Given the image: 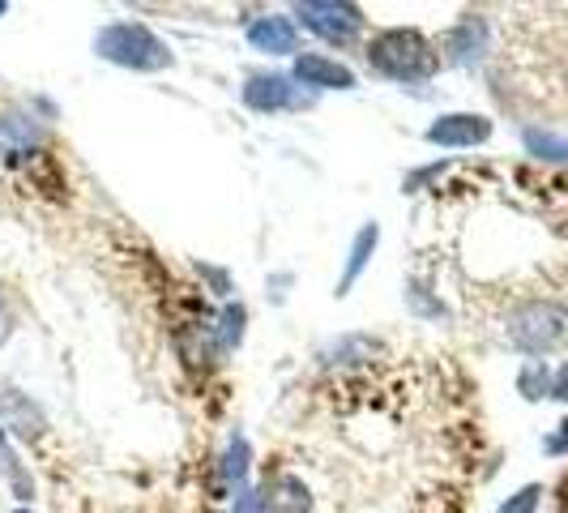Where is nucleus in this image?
Segmentation results:
<instances>
[{"mask_svg": "<svg viewBox=\"0 0 568 513\" xmlns=\"http://www.w3.org/2000/svg\"><path fill=\"white\" fill-rule=\"evenodd\" d=\"M364 57L368 69L385 82H427L440 73V48L427 39L424 30L415 27H389L376 30L368 43H364Z\"/></svg>", "mask_w": 568, "mask_h": 513, "instance_id": "1", "label": "nucleus"}, {"mask_svg": "<svg viewBox=\"0 0 568 513\" xmlns=\"http://www.w3.org/2000/svg\"><path fill=\"white\" fill-rule=\"evenodd\" d=\"M94 57L129 73H163L175 64L171 43L159 39L145 22H108L94 34Z\"/></svg>", "mask_w": 568, "mask_h": 513, "instance_id": "2", "label": "nucleus"}, {"mask_svg": "<svg viewBox=\"0 0 568 513\" xmlns=\"http://www.w3.org/2000/svg\"><path fill=\"white\" fill-rule=\"evenodd\" d=\"M291 18H295V27H304L308 34L325 39L329 48H351L368 30L364 9L346 4V0H308V4H295Z\"/></svg>", "mask_w": 568, "mask_h": 513, "instance_id": "3", "label": "nucleus"}, {"mask_svg": "<svg viewBox=\"0 0 568 513\" xmlns=\"http://www.w3.org/2000/svg\"><path fill=\"white\" fill-rule=\"evenodd\" d=\"M509 342L526 355H547L565 342V316L556 313L551 304H521L509 316Z\"/></svg>", "mask_w": 568, "mask_h": 513, "instance_id": "4", "label": "nucleus"}, {"mask_svg": "<svg viewBox=\"0 0 568 513\" xmlns=\"http://www.w3.org/2000/svg\"><path fill=\"white\" fill-rule=\"evenodd\" d=\"M240 99H244V108L256 115H274V112H286V108H300L304 99H300V86L291 73H253L244 90H240Z\"/></svg>", "mask_w": 568, "mask_h": 513, "instance_id": "5", "label": "nucleus"}, {"mask_svg": "<svg viewBox=\"0 0 568 513\" xmlns=\"http://www.w3.org/2000/svg\"><path fill=\"white\" fill-rule=\"evenodd\" d=\"M427 145H440V150H466V145H484L491 138V120L479 112H449L436 115L427 124Z\"/></svg>", "mask_w": 568, "mask_h": 513, "instance_id": "6", "label": "nucleus"}, {"mask_svg": "<svg viewBox=\"0 0 568 513\" xmlns=\"http://www.w3.org/2000/svg\"><path fill=\"white\" fill-rule=\"evenodd\" d=\"M43 120L30 112H0V163H30L43 150Z\"/></svg>", "mask_w": 568, "mask_h": 513, "instance_id": "7", "label": "nucleus"}, {"mask_svg": "<svg viewBox=\"0 0 568 513\" xmlns=\"http://www.w3.org/2000/svg\"><path fill=\"white\" fill-rule=\"evenodd\" d=\"M291 78L295 86H308V90H355L359 86V78L342 60L325 57V52H300L291 60Z\"/></svg>", "mask_w": 568, "mask_h": 513, "instance_id": "8", "label": "nucleus"}, {"mask_svg": "<svg viewBox=\"0 0 568 513\" xmlns=\"http://www.w3.org/2000/svg\"><path fill=\"white\" fill-rule=\"evenodd\" d=\"M244 39L253 52H265V57H300V30H295V18H286V13L253 18Z\"/></svg>", "mask_w": 568, "mask_h": 513, "instance_id": "9", "label": "nucleus"}, {"mask_svg": "<svg viewBox=\"0 0 568 513\" xmlns=\"http://www.w3.org/2000/svg\"><path fill=\"white\" fill-rule=\"evenodd\" d=\"M261 513H313V492L300 475L278 471L261 487Z\"/></svg>", "mask_w": 568, "mask_h": 513, "instance_id": "10", "label": "nucleus"}, {"mask_svg": "<svg viewBox=\"0 0 568 513\" xmlns=\"http://www.w3.org/2000/svg\"><path fill=\"white\" fill-rule=\"evenodd\" d=\"M487 52V22L484 18H462L449 34H445V48L440 57L454 60V64H475Z\"/></svg>", "mask_w": 568, "mask_h": 513, "instance_id": "11", "label": "nucleus"}, {"mask_svg": "<svg viewBox=\"0 0 568 513\" xmlns=\"http://www.w3.org/2000/svg\"><path fill=\"white\" fill-rule=\"evenodd\" d=\"M376 244H381V228H376V223H364V228L355 231V240H351V256H346V270H342L338 291H334L338 300H342V295H351V286L359 283V274L368 270Z\"/></svg>", "mask_w": 568, "mask_h": 513, "instance_id": "12", "label": "nucleus"}, {"mask_svg": "<svg viewBox=\"0 0 568 513\" xmlns=\"http://www.w3.org/2000/svg\"><path fill=\"white\" fill-rule=\"evenodd\" d=\"M0 399H4V406H9V415H0V424L13 428L22 441H39V436H43V428H48L43 424V415H39L34 406H27V399H22L18 390H4Z\"/></svg>", "mask_w": 568, "mask_h": 513, "instance_id": "13", "label": "nucleus"}, {"mask_svg": "<svg viewBox=\"0 0 568 513\" xmlns=\"http://www.w3.org/2000/svg\"><path fill=\"white\" fill-rule=\"evenodd\" d=\"M244 321H248L244 304H227V309H223V316H219V330H214V339H219V351H231V346H240V339H244Z\"/></svg>", "mask_w": 568, "mask_h": 513, "instance_id": "14", "label": "nucleus"}, {"mask_svg": "<svg viewBox=\"0 0 568 513\" xmlns=\"http://www.w3.org/2000/svg\"><path fill=\"white\" fill-rule=\"evenodd\" d=\"M526 150L539 159H551V163H568V142L547 129H526Z\"/></svg>", "mask_w": 568, "mask_h": 513, "instance_id": "15", "label": "nucleus"}, {"mask_svg": "<svg viewBox=\"0 0 568 513\" xmlns=\"http://www.w3.org/2000/svg\"><path fill=\"white\" fill-rule=\"evenodd\" d=\"M517 390H521L530 402L551 399V369H547V364H539V360H535V364H526V369H521V376H517Z\"/></svg>", "mask_w": 568, "mask_h": 513, "instance_id": "16", "label": "nucleus"}, {"mask_svg": "<svg viewBox=\"0 0 568 513\" xmlns=\"http://www.w3.org/2000/svg\"><path fill=\"white\" fill-rule=\"evenodd\" d=\"M223 475H227L231 484H244V475H248V441L235 432L227 441V454H223Z\"/></svg>", "mask_w": 568, "mask_h": 513, "instance_id": "17", "label": "nucleus"}, {"mask_svg": "<svg viewBox=\"0 0 568 513\" xmlns=\"http://www.w3.org/2000/svg\"><path fill=\"white\" fill-rule=\"evenodd\" d=\"M0 457H4V475H9V484H13V496L27 505L30 496H34V480H30L27 471L18 466V457H13V454H0Z\"/></svg>", "mask_w": 568, "mask_h": 513, "instance_id": "18", "label": "nucleus"}, {"mask_svg": "<svg viewBox=\"0 0 568 513\" xmlns=\"http://www.w3.org/2000/svg\"><path fill=\"white\" fill-rule=\"evenodd\" d=\"M539 496H542L539 484L521 487V492H517V496H509V501H505L496 513H535V510H539Z\"/></svg>", "mask_w": 568, "mask_h": 513, "instance_id": "19", "label": "nucleus"}, {"mask_svg": "<svg viewBox=\"0 0 568 513\" xmlns=\"http://www.w3.org/2000/svg\"><path fill=\"white\" fill-rule=\"evenodd\" d=\"M551 399L568 402V364H565V369L551 372Z\"/></svg>", "mask_w": 568, "mask_h": 513, "instance_id": "20", "label": "nucleus"}, {"mask_svg": "<svg viewBox=\"0 0 568 513\" xmlns=\"http://www.w3.org/2000/svg\"><path fill=\"white\" fill-rule=\"evenodd\" d=\"M13 334V316H9V309H4V300H0V342Z\"/></svg>", "mask_w": 568, "mask_h": 513, "instance_id": "21", "label": "nucleus"}, {"mask_svg": "<svg viewBox=\"0 0 568 513\" xmlns=\"http://www.w3.org/2000/svg\"><path fill=\"white\" fill-rule=\"evenodd\" d=\"M547 450H568V424H565L560 436H551V441H547Z\"/></svg>", "mask_w": 568, "mask_h": 513, "instance_id": "22", "label": "nucleus"}, {"mask_svg": "<svg viewBox=\"0 0 568 513\" xmlns=\"http://www.w3.org/2000/svg\"><path fill=\"white\" fill-rule=\"evenodd\" d=\"M0 454H9V432H4V424H0Z\"/></svg>", "mask_w": 568, "mask_h": 513, "instance_id": "23", "label": "nucleus"}, {"mask_svg": "<svg viewBox=\"0 0 568 513\" xmlns=\"http://www.w3.org/2000/svg\"><path fill=\"white\" fill-rule=\"evenodd\" d=\"M13 513H34V510H30V505H18V510H13Z\"/></svg>", "mask_w": 568, "mask_h": 513, "instance_id": "24", "label": "nucleus"}, {"mask_svg": "<svg viewBox=\"0 0 568 513\" xmlns=\"http://www.w3.org/2000/svg\"><path fill=\"white\" fill-rule=\"evenodd\" d=\"M0 13H4V0H0Z\"/></svg>", "mask_w": 568, "mask_h": 513, "instance_id": "25", "label": "nucleus"}]
</instances>
